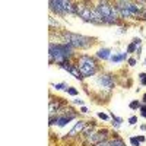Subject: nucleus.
Segmentation results:
<instances>
[{
	"mask_svg": "<svg viewBox=\"0 0 146 146\" xmlns=\"http://www.w3.org/2000/svg\"><path fill=\"white\" fill-rule=\"evenodd\" d=\"M133 44H136L137 47H140V44H142V40H140V38H135V40H133Z\"/></svg>",
	"mask_w": 146,
	"mask_h": 146,
	"instance_id": "393cba45",
	"label": "nucleus"
},
{
	"mask_svg": "<svg viewBox=\"0 0 146 146\" xmlns=\"http://www.w3.org/2000/svg\"><path fill=\"white\" fill-rule=\"evenodd\" d=\"M140 129H142V130H146V124H142V126H140Z\"/></svg>",
	"mask_w": 146,
	"mask_h": 146,
	"instance_id": "72a5a7b5",
	"label": "nucleus"
},
{
	"mask_svg": "<svg viewBox=\"0 0 146 146\" xmlns=\"http://www.w3.org/2000/svg\"><path fill=\"white\" fill-rule=\"evenodd\" d=\"M92 130H94V126H89V127H88L86 130H85V131H83V135H89V133H91Z\"/></svg>",
	"mask_w": 146,
	"mask_h": 146,
	"instance_id": "a878e982",
	"label": "nucleus"
},
{
	"mask_svg": "<svg viewBox=\"0 0 146 146\" xmlns=\"http://www.w3.org/2000/svg\"><path fill=\"white\" fill-rule=\"evenodd\" d=\"M96 9H98V12L102 15L105 23H114L113 18H111V10H113V6H110L107 2H101L98 3V6H96Z\"/></svg>",
	"mask_w": 146,
	"mask_h": 146,
	"instance_id": "39448f33",
	"label": "nucleus"
},
{
	"mask_svg": "<svg viewBox=\"0 0 146 146\" xmlns=\"http://www.w3.org/2000/svg\"><path fill=\"white\" fill-rule=\"evenodd\" d=\"M145 63H146V58H145Z\"/></svg>",
	"mask_w": 146,
	"mask_h": 146,
	"instance_id": "c9c22d12",
	"label": "nucleus"
},
{
	"mask_svg": "<svg viewBox=\"0 0 146 146\" xmlns=\"http://www.w3.org/2000/svg\"><path fill=\"white\" fill-rule=\"evenodd\" d=\"M137 139H139V142H140V143H142V142H145V136H139Z\"/></svg>",
	"mask_w": 146,
	"mask_h": 146,
	"instance_id": "2f4dec72",
	"label": "nucleus"
},
{
	"mask_svg": "<svg viewBox=\"0 0 146 146\" xmlns=\"http://www.w3.org/2000/svg\"><path fill=\"white\" fill-rule=\"evenodd\" d=\"M130 143H131L133 146H140V142H139L137 137H130Z\"/></svg>",
	"mask_w": 146,
	"mask_h": 146,
	"instance_id": "aec40b11",
	"label": "nucleus"
},
{
	"mask_svg": "<svg viewBox=\"0 0 146 146\" xmlns=\"http://www.w3.org/2000/svg\"><path fill=\"white\" fill-rule=\"evenodd\" d=\"M140 111H142V113H140V114H142V117H143V118H146V105H145V104L140 107Z\"/></svg>",
	"mask_w": 146,
	"mask_h": 146,
	"instance_id": "4be33fe9",
	"label": "nucleus"
},
{
	"mask_svg": "<svg viewBox=\"0 0 146 146\" xmlns=\"http://www.w3.org/2000/svg\"><path fill=\"white\" fill-rule=\"evenodd\" d=\"M83 129H85V123H83V121H79V123H76L75 127L69 131V136H76L78 133H80Z\"/></svg>",
	"mask_w": 146,
	"mask_h": 146,
	"instance_id": "9d476101",
	"label": "nucleus"
},
{
	"mask_svg": "<svg viewBox=\"0 0 146 146\" xmlns=\"http://www.w3.org/2000/svg\"><path fill=\"white\" fill-rule=\"evenodd\" d=\"M129 107H130L131 110H137V108H140V107H142V104H140L139 101H131Z\"/></svg>",
	"mask_w": 146,
	"mask_h": 146,
	"instance_id": "f3484780",
	"label": "nucleus"
},
{
	"mask_svg": "<svg viewBox=\"0 0 146 146\" xmlns=\"http://www.w3.org/2000/svg\"><path fill=\"white\" fill-rule=\"evenodd\" d=\"M50 6H51L53 10H56L57 13H62V15H66V13L75 15V13H76V7L73 6L70 2H63V0H53V2H50Z\"/></svg>",
	"mask_w": 146,
	"mask_h": 146,
	"instance_id": "20e7f679",
	"label": "nucleus"
},
{
	"mask_svg": "<svg viewBox=\"0 0 146 146\" xmlns=\"http://www.w3.org/2000/svg\"><path fill=\"white\" fill-rule=\"evenodd\" d=\"M75 104H79V105H82V104H83V101H82V100H75Z\"/></svg>",
	"mask_w": 146,
	"mask_h": 146,
	"instance_id": "c756f323",
	"label": "nucleus"
},
{
	"mask_svg": "<svg viewBox=\"0 0 146 146\" xmlns=\"http://www.w3.org/2000/svg\"><path fill=\"white\" fill-rule=\"evenodd\" d=\"M60 108V102H50V115H53Z\"/></svg>",
	"mask_w": 146,
	"mask_h": 146,
	"instance_id": "4468645a",
	"label": "nucleus"
},
{
	"mask_svg": "<svg viewBox=\"0 0 146 146\" xmlns=\"http://www.w3.org/2000/svg\"><path fill=\"white\" fill-rule=\"evenodd\" d=\"M76 7V13L86 22H94V16H92V9H89L88 6H83V5H78Z\"/></svg>",
	"mask_w": 146,
	"mask_h": 146,
	"instance_id": "423d86ee",
	"label": "nucleus"
},
{
	"mask_svg": "<svg viewBox=\"0 0 146 146\" xmlns=\"http://www.w3.org/2000/svg\"><path fill=\"white\" fill-rule=\"evenodd\" d=\"M80 111H82V113H88V108H86V107H82Z\"/></svg>",
	"mask_w": 146,
	"mask_h": 146,
	"instance_id": "7c9ffc66",
	"label": "nucleus"
},
{
	"mask_svg": "<svg viewBox=\"0 0 146 146\" xmlns=\"http://www.w3.org/2000/svg\"><path fill=\"white\" fill-rule=\"evenodd\" d=\"M98 82L102 85L104 88H107V89H111V88L114 86V79L110 76V75H102V76H100Z\"/></svg>",
	"mask_w": 146,
	"mask_h": 146,
	"instance_id": "6e6552de",
	"label": "nucleus"
},
{
	"mask_svg": "<svg viewBox=\"0 0 146 146\" xmlns=\"http://www.w3.org/2000/svg\"><path fill=\"white\" fill-rule=\"evenodd\" d=\"M62 67L64 69V70H67L70 75H73L76 79H79V80H82L83 79V76L80 75V72H79V69L78 67H75V66H70V64H67V63H64V64H62Z\"/></svg>",
	"mask_w": 146,
	"mask_h": 146,
	"instance_id": "1a4fd4ad",
	"label": "nucleus"
},
{
	"mask_svg": "<svg viewBox=\"0 0 146 146\" xmlns=\"http://www.w3.org/2000/svg\"><path fill=\"white\" fill-rule=\"evenodd\" d=\"M98 117H100V118H102V120H108V115H107V114H104V113H98Z\"/></svg>",
	"mask_w": 146,
	"mask_h": 146,
	"instance_id": "cd10ccee",
	"label": "nucleus"
},
{
	"mask_svg": "<svg viewBox=\"0 0 146 146\" xmlns=\"http://www.w3.org/2000/svg\"><path fill=\"white\" fill-rule=\"evenodd\" d=\"M140 18H142V19H146V10H145V12H143V13L140 15Z\"/></svg>",
	"mask_w": 146,
	"mask_h": 146,
	"instance_id": "473e14b6",
	"label": "nucleus"
},
{
	"mask_svg": "<svg viewBox=\"0 0 146 146\" xmlns=\"http://www.w3.org/2000/svg\"><path fill=\"white\" fill-rule=\"evenodd\" d=\"M95 146H110V142H101V143L95 145Z\"/></svg>",
	"mask_w": 146,
	"mask_h": 146,
	"instance_id": "c85d7f7f",
	"label": "nucleus"
},
{
	"mask_svg": "<svg viewBox=\"0 0 146 146\" xmlns=\"http://www.w3.org/2000/svg\"><path fill=\"white\" fill-rule=\"evenodd\" d=\"M127 57V53H121V54H114V56H111V62H114V63H118V62H121V60H124Z\"/></svg>",
	"mask_w": 146,
	"mask_h": 146,
	"instance_id": "ddd939ff",
	"label": "nucleus"
},
{
	"mask_svg": "<svg viewBox=\"0 0 146 146\" xmlns=\"http://www.w3.org/2000/svg\"><path fill=\"white\" fill-rule=\"evenodd\" d=\"M105 139H107V131H105V130H104V131H100V133L89 135V137H88V140H89L91 143H95V145H98V143H101V142H105Z\"/></svg>",
	"mask_w": 146,
	"mask_h": 146,
	"instance_id": "0eeeda50",
	"label": "nucleus"
},
{
	"mask_svg": "<svg viewBox=\"0 0 146 146\" xmlns=\"http://www.w3.org/2000/svg\"><path fill=\"white\" fill-rule=\"evenodd\" d=\"M75 118V114H70V115H63V117H58L57 118V124L60 126V127H63V126H66L70 120H73Z\"/></svg>",
	"mask_w": 146,
	"mask_h": 146,
	"instance_id": "f8f14e48",
	"label": "nucleus"
},
{
	"mask_svg": "<svg viewBox=\"0 0 146 146\" xmlns=\"http://www.w3.org/2000/svg\"><path fill=\"white\" fill-rule=\"evenodd\" d=\"M66 86H67L66 83H57V85H54V88H56V89H64Z\"/></svg>",
	"mask_w": 146,
	"mask_h": 146,
	"instance_id": "5701e85b",
	"label": "nucleus"
},
{
	"mask_svg": "<svg viewBox=\"0 0 146 146\" xmlns=\"http://www.w3.org/2000/svg\"><path fill=\"white\" fill-rule=\"evenodd\" d=\"M143 104L146 105V94H145V96H143Z\"/></svg>",
	"mask_w": 146,
	"mask_h": 146,
	"instance_id": "f704fd0d",
	"label": "nucleus"
},
{
	"mask_svg": "<svg viewBox=\"0 0 146 146\" xmlns=\"http://www.w3.org/2000/svg\"><path fill=\"white\" fill-rule=\"evenodd\" d=\"M72 54V47H69L67 44H62V45H54L50 44V62H56L60 66L67 63V58Z\"/></svg>",
	"mask_w": 146,
	"mask_h": 146,
	"instance_id": "f257e3e1",
	"label": "nucleus"
},
{
	"mask_svg": "<svg viewBox=\"0 0 146 146\" xmlns=\"http://www.w3.org/2000/svg\"><path fill=\"white\" fill-rule=\"evenodd\" d=\"M139 79H140V83L143 85V86H146V73H140Z\"/></svg>",
	"mask_w": 146,
	"mask_h": 146,
	"instance_id": "6ab92c4d",
	"label": "nucleus"
},
{
	"mask_svg": "<svg viewBox=\"0 0 146 146\" xmlns=\"http://www.w3.org/2000/svg\"><path fill=\"white\" fill-rule=\"evenodd\" d=\"M96 56H98L100 58H102V60H108V58H111V50L110 48H101V50L96 53Z\"/></svg>",
	"mask_w": 146,
	"mask_h": 146,
	"instance_id": "9b49d317",
	"label": "nucleus"
},
{
	"mask_svg": "<svg viewBox=\"0 0 146 146\" xmlns=\"http://www.w3.org/2000/svg\"><path fill=\"white\" fill-rule=\"evenodd\" d=\"M110 146H124V143H123V140H120V139H114V140L110 142Z\"/></svg>",
	"mask_w": 146,
	"mask_h": 146,
	"instance_id": "dca6fc26",
	"label": "nucleus"
},
{
	"mask_svg": "<svg viewBox=\"0 0 146 146\" xmlns=\"http://www.w3.org/2000/svg\"><path fill=\"white\" fill-rule=\"evenodd\" d=\"M67 94L75 96V95H78V89H75V88H67Z\"/></svg>",
	"mask_w": 146,
	"mask_h": 146,
	"instance_id": "412c9836",
	"label": "nucleus"
},
{
	"mask_svg": "<svg viewBox=\"0 0 146 146\" xmlns=\"http://www.w3.org/2000/svg\"><path fill=\"white\" fill-rule=\"evenodd\" d=\"M129 64H130V66H135V64H136V58L130 57V58H129Z\"/></svg>",
	"mask_w": 146,
	"mask_h": 146,
	"instance_id": "bb28decb",
	"label": "nucleus"
},
{
	"mask_svg": "<svg viewBox=\"0 0 146 146\" xmlns=\"http://www.w3.org/2000/svg\"><path fill=\"white\" fill-rule=\"evenodd\" d=\"M111 118H113V126H114V127H118V126H120V123L123 121L120 117H115L114 114H111Z\"/></svg>",
	"mask_w": 146,
	"mask_h": 146,
	"instance_id": "2eb2a0df",
	"label": "nucleus"
},
{
	"mask_svg": "<svg viewBox=\"0 0 146 146\" xmlns=\"http://www.w3.org/2000/svg\"><path fill=\"white\" fill-rule=\"evenodd\" d=\"M80 72V75L83 78H86V76H92L95 75V72H96V64H95V60L88 57V56H82L79 58V62H78V66H76Z\"/></svg>",
	"mask_w": 146,
	"mask_h": 146,
	"instance_id": "f03ea898",
	"label": "nucleus"
},
{
	"mask_svg": "<svg viewBox=\"0 0 146 146\" xmlns=\"http://www.w3.org/2000/svg\"><path fill=\"white\" fill-rule=\"evenodd\" d=\"M136 121H137V117L133 115V117H130V118H129V124H131V126H133V124H136Z\"/></svg>",
	"mask_w": 146,
	"mask_h": 146,
	"instance_id": "b1692460",
	"label": "nucleus"
},
{
	"mask_svg": "<svg viewBox=\"0 0 146 146\" xmlns=\"http://www.w3.org/2000/svg\"><path fill=\"white\" fill-rule=\"evenodd\" d=\"M64 42L67 45H72V47H79V48H85V47H89L92 44V40L88 38V36H83V35H78V34H70V32H66L64 35Z\"/></svg>",
	"mask_w": 146,
	"mask_h": 146,
	"instance_id": "7ed1b4c3",
	"label": "nucleus"
},
{
	"mask_svg": "<svg viewBox=\"0 0 146 146\" xmlns=\"http://www.w3.org/2000/svg\"><path fill=\"white\" fill-rule=\"evenodd\" d=\"M135 51H137V45L131 42V44L127 47V51H126V53H135Z\"/></svg>",
	"mask_w": 146,
	"mask_h": 146,
	"instance_id": "a211bd4d",
	"label": "nucleus"
}]
</instances>
